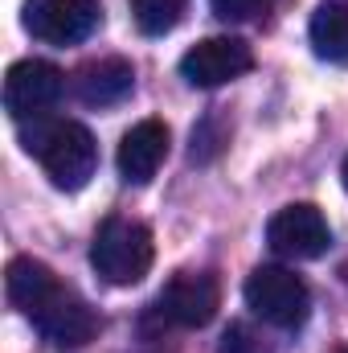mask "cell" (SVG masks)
<instances>
[{"label": "cell", "instance_id": "cell-1", "mask_svg": "<svg viewBox=\"0 0 348 353\" xmlns=\"http://www.w3.org/2000/svg\"><path fill=\"white\" fill-rule=\"evenodd\" d=\"M25 152L41 161V169L58 189H83L94 165H98V144L83 123L74 119H33V132H21Z\"/></svg>", "mask_w": 348, "mask_h": 353}, {"label": "cell", "instance_id": "cell-2", "mask_svg": "<svg viewBox=\"0 0 348 353\" xmlns=\"http://www.w3.org/2000/svg\"><path fill=\"white\" fill-rule=\"evenodd\" d=\"M152 259H156L152 230L135 218H107L90 243V267L115 288L140 283L152 271Z\"/></svg>", "mask_w": 348, "mask_h": 353}, {"label": "cell", "instance_id": "cell-3", "mask_svg": "<svg viewBox=\"0 0 348 353\" xmlns=\"http://www.w3.org/2000/svg\"><path fill=\"white\" fill-rule=\"evenodd\" d=\"M246 304L274 329H299L312 312V292L287 267H259L246 279Z\"/></svg>", "mask_w": 348, "mask_h": 353}, {"label": "cell", "instance_id": "cell-4", "mask_svg": "<svg viewBox=\"0 0 348 353\" xmlns=\"http://www.w3.org/2000/svg\"><path fill=\"white\" fill-rule=\"evenodd\" d=\"M66 90V74L54 62L25 58L12 62L4 74V111L12 119H41Z\"/></svg>", "mask_w": 348, "mask_h": 353}, {"label": "cell", "instance_id": "cell-5", "mask_svg": "<svg viewBox=\"0 0 348 353\" xmlns=\"http://www.w3.org/2000/svg\"><path fill=\"white\" fill-rule=\"evenodd\" d=\"M266 243L283 259H320L332 247V230H328V218L316 205L295 201V205H283L266 222Z\"/></svg>", "mask_w": 348, "mask_h": 353}, {"label": "cell", "instance_id": "cell-6", "mask_svg": "<svg viewBox=\"0 0 348 353\" xmlns=\"http://www.w3.org/2000/svg\"><path fill=\"white\" fill-rule=\"evenodd\" d=\"M21 25L50 46L87 41L98 25V0H25Z\"/></svg>", "mask_w": 348, "mask_h": 353}, {"label": "cell", "instance_id": "cell-7", "mask_svg": "<svg viewBox=\"0 0 348 353\" xmlns=\"http://www.w3.org/2000/svg\"><path fill=\"white\" fill-rule=\"evenodd\" d=\"M29 321L37 325V333H41L50 345H62V350L87 345L90 337L98 333V316L90 312V304L83 296H74L70 288H62V283L29 312Z\"/></svg>", "mask_w": 348, "mask_h": 353}, {"label": "cell", "instance_id": "cell-8", "mask_svg": "<svg viewBox=\"0 0 348 353\" xmlns=\"http://www.w3.org/2000/svg\"><path fill=\"white\" fill-rule=\"evenodd\" d=\"M254 66V54L242 37H205L180 58V74L193 87H221L242 79Z\"/></svg>", "mask_w": 348, "mask_h": 353}, {"label": "cell", "instance_id": "cell-9", "mask_svg": "<svg viewBox=\"0 0 348 353\" xmlns=\"http://www.w3.org/2000/svg\"><path fill=\"white\" fill-rule=\"evenodd\" d=\"M156 308L164 321H173L180 329H205L221 308V288L209 271H184L160 292Z\"/></svg>", "mask_w": 348, "mask_h": 353}, {"label": "cell", "instance_id": "cell-10", "mask_svg": "<svg viewBox=\"0 0 348 353\" xmlns=\"http://www.w3.org/2000/svg\"><path fill=\"white\" fill-rule=\"evenodd\" d=\"M168 157V123L160 119H140L123 140H119V152H115V165L119 176L127 185H148L152 176L160 173Z\"/></svg>", "mask_w": 348, "mask_h": 353}, {"label": "cell", "instance_id": "cell-11", "mask_svg": "<svg viewBox=\"0 0 348 353\" xmlns=\"http://www.w3.org/2000/svg\"><path fill=\"white\" fill-rule=\"evenodd\" d=\"M131 87H135V70L127 58H98L74 74V94L87 107H115L119 99L131 94Z\"/></svg>", "mask_w": 348, "mask_h": 353}, {"label": "cell", "instance_id": "cell-12", "mask_svg": "<svg viewBox=\"0 0 348 353\" xmlns=\"http://www.w3.org/2000/svg\"><path fill=\"white\" fill-rule=\"evenodd\" d=\"M4 288H8V300L29 316V312L58 288V275L45 263L29 259V255H17V259L8 263V271H4Z\"/></svg>", "mask_w": 348, "mask_h": 353}, {"label": "cell", "instance_id": "cell-13", "mask_svg": "<svg viewBox=\"0 0 348 353\" xmlns=\"http://www.w3.org/2000/svg\"><path fill=\"white\" fill-rule=\"evenodd\" d=\"M307 37H312V50L324 58V62H336L348 66V4H320L312 12V25H307Z\"/></svg>", "mask_w": 348, "mask_h": 353}, {"label": "cell", "instance_id": "cell-14", "mask_svg": "<svg viewBox=\"0 0 348 353\" xmlns=\"http://www.w3.org/2000/svg\"><path fill=\"white\" fill-rule=\"evenodd\" d=\"M184 4H188V0H131V17H135V25H140L148 37H160V33L176 29Z\"/></svg>", "mask_w": 348, "mask_h": 353}, {"label": "cell", "instance_id": "cell-15", "mask_svg": "<svg viewBox=\"0 0 348 353\" xmlns=\"http://www.w3.org/2000/svg\"><path fill=\"white\" fill-rule=\"evenodd\" d=\"M217 353H270V345L262 341L250 325H230L217 341Z\"/></svg>", "mask_w": 348, "mask_h": 353}, {"label": "cell", "instance_id": "cell-16", "mask_svg": "<svg viewBox=\"0 0 348 353\" xmlns=\"http://www.w3.org/2000/svg\"><path fill=\"white\" fill-rule=\"evenodd\" d=\"M266 0H209V8L221 17V21H250L254 12H262Z\"/></svg>", "mask_w": 348, "mask_h": 353}, {"label": "cell", "instance_id": "cell-17", "mask_svg": "<svg viewBox=\"0 0 348 353\" xmlns=\"http://www.w3.org/2000/svg\"><path fill=\"white\" fill-rule=\"evenodd\" d=\"M340 176H345V189H348V157H345V165H340Z\"/></svg>", "mask_w": 348, "mask_h": 353}, {"label": "cell", "instance_id": "cell-18", "mask_svg": "<svg viewBox=\"0 0 348 353\" xmlns=\"http://www.w3.org/2000/svg\"><path fill=\"white\" fill-rule=\"evenodd\" d=\"M336 353H348V350H336Z\"/></svg>", "mask_w": 348, "mask_h": 353}]
</instances>
